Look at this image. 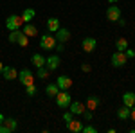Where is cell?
<instances>
[{"instance_id":"6da1fadb","label":"cell","mask_w":135,"mask_h":133,"mask_svg":"<svg viewBox=\"0 0 135 133\" xmlns=\"http://www.w3.org/2000/svg\"><path fill=\"white\" fill-rule=\"evenodd\" d=\"M56 45H58V40H56L54 34H42V38H40V47H42L43 51H54Z\"/></svg>"},{"instance_id":"7a4b0ae2","label":"cell","mask_w":135,"mask_h":133,"mask_svg":"<svg viewBox=\"0 0 135 133\" xmlns=\"http://www.w3.org/2000/svg\"><path fill=\"white\" fill-rule=\"evenodd\" d=\"M70 102H72V97H70V93L67 92V90H60V92L56 93V104H58V108H69L70 106Z\"/></svg>"},{"instance_id":"3957f363","label":"cell","mask_w":135,"mask_h":133,"mask_svg":"<svg viewBox=\"0 0 135 133\" xmlns=\"http://www.w3.org/2000/svg\"><path fill=\"white\" fill-rule=\"evenodd\" d=\"M6 27H7V31H16V29L23 27V20H22V16H20V14H9L7 20H6Z\"/></svg>"},{"instance_id":"277c9868","label":"cell","mask_w":135,"mask_h":133,"mask_svg":"<svg viewBox=\"0 0 135 133\" xmlns=\"http://www.w3.org/2000/svg\"><path fill=\"white\" fill-rule=\"evenodd\" d=\"M126 63H128V56H126L124 52L115 51L114 54H112V67H115V68H121V67H124Z\"/></svg>"},{"instance_id":"5b68a950","label":"cell","mask_w":135,"mask_h":133,"mask_svg":"<svg viewBox=\"0 0 135 133\" xmlns=\"http://www.w3.org/2000/svg\"><path fill=\"white\" fill-rule=\"evenodd\" d=\"M16 79H18L23 86H27V85H32V83H34V76H32V72L29 70V68H22V70L18 72V77H16Z\"/></svg>"},{"instance_id":"8992f818","label":"cell","mask_w":135,"mask_h":133,"mask_svg":"<svg viewBox=\"0 0 135 133\" xmlns=\"http://www.w3.org/2000/svg\"><path fill=\"white\" fill-rule=\"evenodd\" d=\"M2 77H4L6 81H13V79L18 77V70H16L15 67H11V65H4V68H2Z\"/></svg>"},{"instance_id":"52a82bcc","label":"cell","mask_w":135,"mask_h":133,"mask_svg":"<svg viewBox=\"0 0 135 133\" xmlns=\"http://www.w3.org/2000/svg\"><path fill=\"white\" fill-rule=\"evenodd\" d=\"M119 18H121V9H119V6L112 4V6L106 9V20L108 22H117Z\"/></svg>"},{"instance_id":"ba28073f","label":"cell","mask_w":135,"mask_h":133,"mask_svg":"<svg viewBox=\"0 0 135 133\" xmlns=\"http://www.w3.org/2000/svg\"><path fill=\"white\" fill-rule=\"evenodd\" d=\"M81 47H83V51L86 52V54H90V52L95 51V47H97V40L95 38H83V41H81Z\"/></svg>"},{"instance_id":"9c48e42d","label":"cell","mask_w":135,"mask_h":133,"mask_svg":"<svg viewBox=\"0 0 135 133\" xmlns=\"http://www.w3.org/2000/svg\"><path fill=\"white\" fill-rule=\"evenodd\" d=\"M60 65H61V60H60V56H58V54H52V56H49V58L45 60V67H47L51 72L56 70Z\"/></svg>"},{"instance_id":"30bf717a","label":"cell","mask_w":135,"mask_h":133,"mask_svg":"<svg viewBox=\"0 0 135 133\" xmlns=\"http://www.w3.org/2000/svg\"><path fill=\"white\" fill-rule=\"evenodd\" d=\"M56 85H58L60 90H70V88H72V77H69V76H60L58 81H56Z\"/></svg>"},{"instance_id":"8fae6325","label":"cell","mask_w":135,"mask_h":133,"mask_svg":"<svg viewBox=\"0 0 135 133\" xmlns=\"http://www.w3.org/2000/svg\"><path fill=\"white\" fill-rule=\"evenodd\" d=\"M54 34H56V40L60 41V43H65L67 40H70V31H69V29H65V27H60Z\"/></svg>"},{"instance_id":"7c38bea8","label":"cell","mask_w":135,"mask_h":133,"mask_svg":"<svg viewBox=\"0 0 135 133\" xmlns=\"http://www.w3.org/2000/svg\"><path fill=\"white\" fill-rule=\"evenodd\" d=\"M85 106H86V110H97V108H99V106H101V99H99V97H97V95H90V97H88V99H86V104H85Z\"/></svg>"},{"instance_id":"4fadbf2b","label":"cell","mask_w":135,"mask_h":133,"mask_svg":"<svg viewBox=\"0 0 135 133\" xmlns=\"http://www.w3.org/2000/svg\"><path fill=\"white\" fill-rule=\"evenodd\" d=\"M69 110H70L74 115H81V113L86 110V106H85L83 102H79V101H72V102H70V106H69Z\"/></svg>"},{"instance_id":"5bb4252c","label":"cell","mask_w":135,"mask_h":133,"mask_svg":"<svg viewBox=\"0 0 135 133\" xmlns=\"http://www.w3.org/2000/svg\"><path fill=\"white\" fill-rule=\"evenodd\" d=\"M67 130H69V131H72V133H81V130H83V122L72 119V121H69V122H67Z\"/></svg>"},{"instance_id":"9a60e30c","label":"cell","mask_w":135,"mask_h":133,"mask_svg":"<svg viewBox=\"0 0 135 133\" xmlns=\"http://www.w3.org/2000/svg\"><path fill=\"white\" fill-rule=\"evenodd\" d=\"M23 34H27L29 38H32V36H36L38 34V27L34 25V23H23Z\"/></svg>"},{"instance_id":"2e32d148","label":"cell","mask_w":135,"mask_h":133,"mask_svg":"<svg viewBox=\"0 0 135 133\" xmlns=\"http://www.w3.org/2000/svg\"><path fill=\"white\" fill-rule=\"evenodd\" d=\"M22 20H23V23H29V22L32 20V18H34V16H36V11L34 9H31V7H27V9H23L22 11Z\"/></svg>"},{"instance_id":"e0dca14e","label":"cell","mask_w":135,"mask_h":133,"mask_svg":"<svg viewBox=\"0 0 135 133\" xmlns=\"http://www.w3.org/2000/svg\"><path fill=\"white\" fill-rule=\"evenodd\" d=\"M123 104L132 108L135 104V92H124L123 93Z\"/></svg>"},{"instance_id":"ac0fdd59","label":"cell","mask_w":135,"mask_h":133,"mask_svg":"<svg viewBox=\"0 0 135 133\" xmlns=\"http://www.w3.org/2000/svg\"><path fill=\"white\" fill-rule=\"evenodd\" d=\"M47 29H49V32H56L60 29V20H58L56 16H51V18L47 20Z\"/></svg>"},{"instance_id":"d6986e66","label":"cell","mask_w":135,"mask_h":133,"mask_svg":"<svg viewBox=\"0 0 135 133\" xmlns=\"http://www.w3.org/2000/svg\"><path fill=\"white\" fill-rule=\"evenodd\" d=\"M45 60H47V58H43L42 54H32L31 63L36 67V68H40V67H45Z\"/></svg>"},{"instance_id":"ffe728a7","label":"cell","mask_w":135,"mask_h":133,"mask_svg":"<svg viewBox=\"0 0 135 133\" xmlns=\"http://www.w3.org/2000/svg\"><path fill=\"white\" fill-rule=\"evenodd\" d=\"M117 117L121 119V121H128L130 119V106H121L119 110H117Z\"/></svg>"},{"instance_id":"44dd1931","label":"cell","mask_w":135,"mask_h":133,"mask_svg":"<svg viewBox=\"0 0 135 133\" xmlns=\"http://www.w3.org/2000/svg\"><path fill=\"white\" fill-rule=\"evenodd\" d=\"M60 92V88H58V85L56 83H49L47 86H45V93L49 95V97H56V93Z\"/></svg>"},{"instance_id":"7402d4cb","label":"cell","mask_w":135,"mask_h":133,"mask_svg":"<svg viewBox=\"0 0 135 133\" xmlns=\"http://www.w3.org/2000/svg\"><path fill=\"white\" fill-rule=\"evenodd\" d=\"M4 126H6V128H7V130H9V131H15V130H16V128H18V122H16V121H15V119H13V117H6V119H4Z\"/></svg>"},{"instance_id":"603a6c76","label":"cell","mask_w":135,"mask_h":133,"mask_svg":"<svg viewBox=\"0 0 135 133\" xmlns=\"http://www.w3.org/2000/svg\"><path fill=\"white\" fill-rule=\"evenodd\" d=\"M128 47H130V45H128V40H126V38H119V40L115 41V51L124 52Z\"/></svg>"},{"instance_id":"cb8c5ba5","label":"cell","mask_w":135,"mask_h":133,"mask_svg":"<svg viewBox=\"0 0 135 133\" xmlns=\"http://www.w3.org/2000/svg\"><path fill=\"white\" fill-rule=\"evenodd\" d=\"M27 43H29V36L23 34V31H20V32H18V38H16V45H20V47H27Z\"/></svg>"},{"instance_id":"d4e9b609","label":"cell","mask_w":135,"mask_h":133,"mask_svg":"<svg viewBox=\"0 0 135 133\" xmlns=\"http://www.w3.org/2000/svg\"><path fill=\"white\" fill-rule=\"evenodd\" d=\"M36 76H38L40 79H47V77L51 76V70H49L47 67H40V68H38V72H36Z\"/></svg>"},{"instance_id":"484cf974","label":"cell","mask_w":135,"mask_h":133,"mask_svg":"<svg viewBox=\"0 0 135 133\" xmlns=\"http://www.w3.org/2000/svg\"><path fill=\"white\" fill-rule=\"evenodd\" d=\"M36 92H38V88H36V85H34V83L25 86V93H27L29 97H34V95H36Z\"/></svg>"},{"instance_id":"4316f807","label":"cell","mask_w":135,"mask_h":133,"mask_svg":"<svg viewBox=\"0 0 135 133\" xmlns=\"http://www.w3.org/2000/svg\"><path fill=\"white\" fill-rule=\"evenodd\" d=\"M18 32H20V29H16V31H9V36H7V40H9V43H16V38H18Z\"/></svg>"},{"instance_id":"83f0119b","label":"cell","mask_w":135,"mask_h":133,"mask_svg":"<svg viewBox=\"0 0 135 133\" xmlns=\"http://www.w3.org/2000/svg\"><path fill=\"white\" fill-rule=\"evenodd\" d=\"M72 119H74V113L70 112V110L63 113V121H65V122H69V121H72Z\"/></svg>"},{"instance_id":"f1b7e54d","label":"cell","mask_w":135,"mask_h":133,"mask_svg":"<svg viewBox=\"0 0 135 133\" xmlns=\"http://www.w3.org/2000/svg\"><path fill=\"white\" fill-rule=\"evenodd\" d=\"M83 133H97V128H94V126H83Z\"/></svg>"},{"instance_id":"f546056e","label":"cell","mask_w":135,"mask_h":133,"mask_svg":"<svg viewBox=\"0 0 135 133\" xmlns=\"http://www.w3.org/2000/svg\"><path fill=\"white\" fill-rule=\"evenodd\" d=\"M81 115H83V119H85V121H92V110H85V112L81 113Z\"/></svg>"},{"instance_id":"4dcf8cb0","label":"cell","mask_w":135,"mask_h":133,"mask_svg":"<svg viewBox=\"0 0 135 133\" xmlns=\"http://www.w3.org/2000/svg\"><path fill=\"white\" fill-rule=\"evenodd\" d=\"M124 54L128 56V60H132V58H135V51H133V49H130V47H128V49L124 51Z\"/></svg>"},{"instance_id":"1f68e13d","label":"cell","mask_w":135,"mask_h":133,"mask_svg":"<svg viewBox=\"0 0 135 133\" xmlns=\"http://www.w3.org/2000/svg\"><path fill=\"white\" fill-rule=\"evenodd\" d=\"M81 70H83V72H86V74H88V72L92 70V67H90L88 63H83V65H81Z\"/></svg>"},{"instance_id":"d6a6232c","label":"cell","mask_w":135,"mask_h":133,"mask_svg":"<svg viewBox=\"0 0 135 133\" xmlns=\"http://www.w3.org/2000/svg\"><path fill=\"white\" fill-rule=\"evenodd\" d=\"M54 51H58V52H63V51H65V45L58 41V45H56V49H54Z\"/></svg>"},{"instance_id":"836d02e7","label":"cell","mask_w":135,"mask_h":133,"mask_svg":"<svg viewBox=\"0 0 135 133\" xmlns=\"http://www.w3.org/2000/svg\"><path fill=\"white\" fill-rule=\"evenodd\" d=\"M130 117H132V121L135 122V104L132 106V108H130Z\"/></svg>"},{"instance_id":"e575fe53","label":"cell","mask_w":135,"mask_h":133,"mask_svg":"<svg viewBox=\"0 0 135 133\" xmlns=\"http://www.w3.org/2000/svg\"><path fill=\"white\" fill-rule=\"evenodd\" d=\"M0 133H11V131L6 128V126H4V124H0Z\"/></svg>"},{"instance_id":"d590c367","label":"cell","mask_w":135,"mask_h":133,"mask_svg":"<svg viewBox=\"0 0 135 133\" xmlns=\"http://www.w3.org/2000/svg\"><path fill=\"white\" fill-rule=\"evenodd\" d=\"M117 23H119V25H121V27H124V25H126V22H124V20H121V18H119V20H117Z\"/></svg>"},{"instance_id":"8d00e7d4","label":"cell","mask_w":135,"mask_h":133,"mask_svg":"<svg viewBox=\"0 0 135 133\" xmlns=\"http://www.w3.org/2000/svg\"><path fill=\"white\" fill-rule=\"evenodd\" d=\"M106 2H108V4H117L119 0H106Z\"/></svg>"},{"instance_id":"74e56055","label":"cell","mask_w":135,"mask_h":133,"mask_svg":"<svg viewBox=\"0 0 135 133\" xmlns=\"http://www.w3.org/2000/svg\"><path fill=\"white\" fill-rule=\"evenodd\" d=\"M4 119H6V117H4V115H2V113H0V124L4 122Z\"/></svg>"},{"instance_id":"f35d334b","label":"cell","mask_w":135,"mask_h":133,"mask_svg":"<svg viewBox=\"0 0 135 133\" xmlns=\"http://www.w3.org/2000/svg\"><path fill=\"white\" fill-rule=\"evenodd\" d=\"M2 68H4V65H2V61H0V74H2Z\"/></svg>"}]
</instances>
